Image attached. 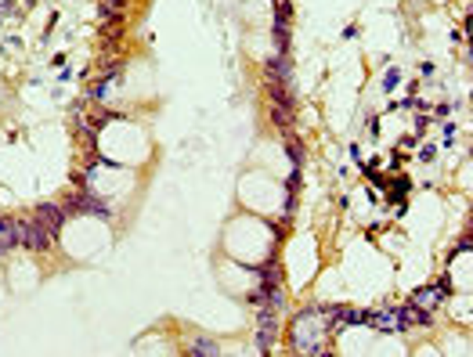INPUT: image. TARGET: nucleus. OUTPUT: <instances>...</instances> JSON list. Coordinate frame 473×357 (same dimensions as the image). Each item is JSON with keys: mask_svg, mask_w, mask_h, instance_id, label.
Returning a JSON list of instances; mask_svg holds the SVG:
<instances>
[{"mask_svg": "<svg viewBox=\"0 0 473 357\" xmlns=\"http://www.w3.org/2000/svg\"><path fill=\"white\" fill-rule=\"evenodd\" d=\"M19 242H15V220H0V257L11 253Z\"/></svg>", "mask_w": 473, "mask_h": 357, "instance_id": "obj_7", "label": "nucleus"}, {"mask_svg": "<svg viewBox=\"0 0 473 357\" xmlns=\"http://www.w3.org/2000/svg\"><path fill=\"white\" fill-rule=\"evenodd\" d=\"M285 152H289L293 166H300V162H304V148H300V141H297V138H285Z\"/></svg>", "mask_w": 473, "mask_h": 357, "instance_id": "obj_11", "label": "nucleus"}, {"mask_svg": "<svg viewBox=\"0 0 473 357\" xmlns=\"http://www.w3.org/2000/svg\"><path fill=\"white\" fill-rule=\"evenodd\" d=\"M257 274H260V289H264V292H268V289H282V271H278L275 260H268L264 267H257Z\"/></svg>", "mask_w": 473, "mask_h": 357, "instance_id": "obj_6", "label": "nucleus"}, {"mask_svg": "<svg viewBox=\"0 0 473 357\" xmlns=\"http://www.w3.org/2000/svg\"><path fill=\"white\" fill-rule=\"evenodd\" d=\"M271 119H275V123L285 130V127L293 123V108H285V105H271Z\"/></svg>", "mask_w": 473, "mask_h": 357, "instance_id": "obj_10", "label": "nucleus"}, {"mask_svg": "<svg viewBox=\"0 0 473 357\" xmlns=\"http://www.w3.org/2000/svg\"><path fill=\"white\" fill-rule=\"evenodd\" d=\"M131 0H101V19H112V15H127Z\"/></svg>", "mask_w": 473, "mask_h": 357, "instance_id": "obj_8", "label": "nucleus"}, {"mask_svg": "<svg viewBox=\"0 0 473 357\" xmlns=\"http://www.w3.org/2000/svg\"><path fill=\"white\" fill-rule=\"evenodd\" d=\"M66 206H54V202H44L40 209H36V220L51 231V234H58V231H62V224H66Z\"/></svg>", "mask_w": 473, "mask_h": 357, "instance_id": "obj_3", "label": "nucleus"}, {"mask_svg": "<svg viewBox=\"0 0 473 357\" xmlns=\"http://www.w3.org/2000/svg\"><path fill=\"white\" fill-rule=\"evenodd\" d=\"M15 242L33 249V253H47L51 242H54V234L33 217V220H15Z\"/></svg>", "mask_w": 473, "mask_h": 357, "instance_id": "obj_2", "label": "nucleus"}, {"mask_svg": "<svg viewBox=\"0 0 473 357\" xmlns=\"http://www.w3.org/2000/svg\"><path fill=\"white\" fill-rule=\"evenodd\" d=\"M66 213H94V217H108V206H101V199H94V195H69Z\"/></svg>", "mask_w": 473, "mask_h": 357, "instance_id": "obj_4", "label": "nucleus"}, {"mask_svg": "<svg viewBox=\"0 0 473 357\" xmlns=\"http://www.w3.org/2000/svg\"><path fill=\"white\" fill-rule=\"evenodd\" d=\"M405 192H408V181H394V188H390V202H397Z\"/></svg>", "mask_w": 473, "mask_h": 357, "instance_id": "obj_12", "label": "nucleus"}, {"mask_svg": "<svg viewBox=\"0 0 473 357\" xmlns=\"http://www.w3.org/2000/svg\"><path fill=\"white\" fill-rule=\"evenodd\" d=\"M441 300H444V292H441V285H430V289H419L416 296H412V304H416L419 311H427V314H434Z\"/></svg>", "mask_w": 473, "mask_h": 357, "instance_id": "obj_5", "label": "nucleus"}, {"mask_svg": "<svg viewBox=\"0 0 473 357\" xmlns=\"http://www.w3.org/2000/svg\"><path fill=\"white\" fill-rule=\"evenodd\" d=\"M188 353H195V357H213V353H220V346L213 343V339H192V346H188Z\"/></svg>", "mask_w": 473, "mask_h": 357, "instance_id": "obj_9", "label": "nucleus"}, {"mask_svg": "<svg viewBox=\"0 0 473 357\" xmlns=\"http://www.w3.org/2000/svg\"><path fill=\"white\" fill-rule=\"evenodd\" d=\"M311 318L318 321L315 311H304L297 321H293V350H297V353H322V350H325V332H322V328L307 332ZM318 325H322V321H318Z\"/></svg>", "mask_w": 473, "mask_h": 357, "instance_id": "obj_1", "label": "nucleus"}]
</instances>
